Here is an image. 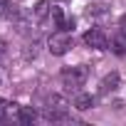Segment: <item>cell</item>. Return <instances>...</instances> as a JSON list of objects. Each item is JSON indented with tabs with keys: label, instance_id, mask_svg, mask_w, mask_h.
<instances>
[{
	"label": "cell",
	"instance_id": "1",
	"mask_svg": "<svg viewBox=\"0 0 126 126\" xmlns=\"http://www.w3.org/2000/svg\"><path fill=\"white\" fill-rule=\"evenodd\" d=\"M89 77V69L84 64H77V67H67L64 72H62V84H64V89L69 92H77Z\"/></svg>",
	"mask_w": 126,
	"mask_h": 126
},
{
	"label": "cell",
	"instance_id": "2",
	"mask_svg": "<svg viewBox=\"0 0 126 126\" xmlns=\"http://www.w3.org/2000/svg\"><path fill=\"white\" fill-rule=\"evenodd\" d=\"M47 49H49L52 54H67V52L72 49V35H69L67 30L54 32V35L47 40Z\"/></svg>",
	"mask_w": 126,
	"mask_h": 126
},
{
	"label": "cell",
	"instance_id": "3",
	"mask_svg": "<svg viewBox=\"0 0 126 126\" xmlns=\"http://www.w3.org/2000/svg\"><path fill=\"white\" fill-rule=\"evenodd\" d=\"M45 119H47V121H62V119H67V101L62 99V96H52V99H47Z\"/></svg>",
	"mask_w": 126,
	"mask_h": 126
},
{
	"label": "cell",
	"instance_id": "4",
	"mask_svg": "<svg viewBox=\"0 0 126 126\" xmlns=\"http://www.w3.org/2000/svg\"><path fill=\"white\" fill-rule=\"evenodd\" d=\"M84 45L87 47H94V49H106L109 47V40H106V35L101 32V30H89V32H84Z\"/></svg>",
	"mask_w": 126,
	"mask_h": 126
},
{
	"label": "cell",
	"instance_id": "5",
	"mask_svg": "<svg viewBox=\"0 0 126 126\" xmlns=\"http://www.w3.org/2000/svg\"><path fill=\"white\" fill-rule=\"evenodd\" d=\"M116 84H119V74H116V72L106 74V77L101 79V94H109V92H114V89H116Z\"/></svg>",
	"mask_w": 126,
	"mask_h": 126
},
{
	"label": "cell",
	"instance_id": "6",
	"mask_svg": "<svg viewBox=\"0 0 126 126\" xmlns=\"http://www.w3.org/2000/svg\"><path fill=\"white\" fill-rule=\"evenodd\" d=\"M74 106H77V109H82V111H87V109H92V106H94V96H92V94H77Z\"/></svg>",
	"mask_w": 126,
	"mask_h": 126
},
{
	"label": "cell",
	"instance_id": "7",
	"mask_svg": "<svg viewBox=\"0 0 126 126\" xmlns=\"http://www.w3.org/2000/svg\"><path fill=\"white\" fill-rule=\"evenodd\" d=\"M111 49H114L116 54H126V37H124V35L114 37V40H111Z\"/></svg>",
	"mask_w": 126,
	"mask_h": 126
},
{
	"label": "cell",
	"instance_id": "8",
	"mask_svg": "<svg viewBox=\"0 0 126 126\" xmlns=\"http://www.w3.org/2000/svg\"><path fill=\"white\" fill-rule=\"evenodd\" d=\"M17 121L20 124H32L35 121V111L32 109H17Z\"/></svg>",
	"mask_w": 126,
	"mask_h": 126
},
{
	"label": "cell",
	"instance_id": "9",
	"mask_svg": "<svg viewBox=\"0 0 126 126\" xmlns=\"http://www.w3.org/2000/svg\"><path fill=\"white\" fill-rule=\"evenodd\" d=\"M0 17H15V10L10 5V0H0Z\"/></svg>",
	"mask_w": 126,
	"mask_h": 126
},
{
	"label": "cell",
	"instance_id": "10",
	"mask_svg": "<svg viewBox=\"0 0 126 126\" xmlns=\"http://www.w3.org/2000/svg\"><path fill=\"white\" fill-rule=\"evenodd\" d=\"M35 15H37V17H45V15H47V3H40V5L35 8Z\"/></svg>",
	"mask_w": 126,
	"mask_h": 126
},
{
	"label": "cell",
	"instance_id": "11",
	"mask_svg": "<svg viewBox=\"0 0 126 126\" xmlns=\"http://www.w3.org/2000/svg\"><path fill=\"white\" fill-rule=\"evenodd\" d=\"M119 30H121V35L126 37V15H121V20H119Z\"/></svg>",
	"mask_w": 126,
	"mask_h": 126
}]
</instances>
